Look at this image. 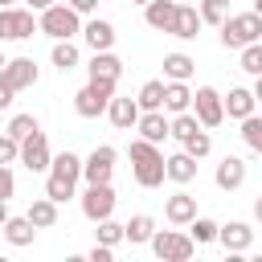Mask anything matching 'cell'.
Wrapping results in <instances>:
<instances>
[{
	"mask_svg": "<svg viewBox=\"0 0 262 262\" xmlns=\"http://www.w3.org/2000/svg\"><path fill=\"white\" fill-rule=\"evenodd\" d=\"M196 74V61L188 53H168L164 57V82H188Z\"/></svg>",
	"mask_w": 262,
	"mask_h": 262,
	"instance_id": "26",
	"label": "cell"
},
{
	"mask_svg": "<svg viewBox=\"0 0 262 262\" xmlns=\"http://www.w3.org/2000/svg\"><path fill=\"white\" fill-rule=\"evenodd\" d=\"M115 258V250L111 246H102V242H94V250H90V262H111Z\"/></svg>",
	"mask_w": 262,
	"mask_h": 262,
	"instance_id": "41",
	"label": "cell"
},
{
	"mask_svg": "<svg viewBox=\"0 0 262 262\" xmlns=\"http://www.w3.org/2000/svg\"><path fill=\"white\" fill-rule=\"evenodd\" d=\"M242 70H246L250 78H258V74H262V45H258V41L242 49Z\"/></svg>",
	"mask_w": 262,
	"mask_h": 262,
	"instance_id": "37",
	"label": "cell"
},
{
	"mask_svg": "<svg viewBox=\"0 0 262 262\" xmlns=\"http://www.w3.org/2000/svg\"><path fill=\"white\" fill-rule=\"evenodd\" d=\"M176 4H188V0H176Z\"/></svg>",
	"mask_w": 262,
	"mask_h": 262,
	"instance_id": "51",
	"label": "cell"
},
{
	"mask_svg": "<svg viewBox=\"0 0 262 262\" xmlns=\"http://www.w3.org/2000/svg\"><path fill=\"white\" fill-rule=\"evenodd\" d=\"M4 61H8V57H4V53H0V70H4Z\"/></svg>",
	"mask_w": 262,
	"mask_h": 262,
	"instance_id": "49",
	"label": "cell"
},
{
	"mask_svg": "<svg viewBox=\"0 0 262 262\" xmlns=\"http://www.w3.org/2000/svg\"><path fill=\"white\" fill-rule=\"evenodd\" d=\"M131 176L139 188H160L168 180L164 172V156H160V143H147V139H131Z\"/></svg>",
	"mask_w": 262,
	"mask_h": 262,
	"instance_id": "2",
	"label": "cell"
},
{
	"mask_svg": "<svg viewBox=\"0 0 262 262\" xmlns=\"http://www.w3.org/2000/svg\"><path fill=\"white\" fill-rule=\"evenodd\" d=\"M8 217H12V213H8V201H0V225H4Z\"/></svg>",
	"mask_w": 262,
	"mask_h": 262,
	"instance_id": "44",
	"label": "cell"
},
{
	"mask_svg": "<svg viewBox=\"0 0 262 262\" xmlns=\"http://www.w3.org/2000/svg\"><path fill=\"white\" fill-rule=\"evenodd\" d=\"M221 102H225V119H237V123H242L246 115H254V106H258L254 90H246V86H233Z\"/></svg>",
	"mask_w": 262,
	"mask_h": 262,
	"instance_id": "19",
	"label": "cell"
},
{
	"mask_svg": "<svg viewBox=\"0 0 262 262\" xmlns=\"http://www.w3.org/2000/svg\"><path fill=\"white\" fill-rule=\"evenodd\" d=\"M246 160L242 156H221V164H217V172H213V180H217V188L221 192H237L242 184H246Z\"/></svg>",
	"mask_w": 262,
	"mask_h": 262,
	"instance_id": "14",
	"label": "cell"
},
{
	"mask_svg": "<svg viewBox=\"0 0 262 262\" xmlns=\"http://www.w3.org/2000/svg\"><path fill=\"white\" fill-rule=\"evenodd\" d=\"M78 176H82V160L74 151H57L49 160V176H45V196L66 205L78 196Z\"/></svg>",
	"mask_w": 262,
	"mask_h": 262,
	"instance_id": "1",
	"label": "cell"
},
{
	"mask_svg": "<svg viewBox=\"0 0 262 262\" xmlns=\"http://www.w3.org/2000/svg\"><path fill=\"white\" fill-rule=\"evenodd\" d=\"M37 33V16L33 8H0V41H29Z\"/></svg>",
	"mask_w": 262,
	"mask_h": 262,
	"instance_id": "7",
	"label": "cell"
},
{
	"mask_svg": "<svg viewBox=\"0 0 262 262\" xmlns=\"http://www.w3.org/2000/svg\"><path fill=\"white\" fill-rule=\"evenodd\" d=\"M242 139H246L250 151L262 156V119H258V115H246V119H242Z\"/></svg>",
	"mask_w": 262,
	"mask_h": 262,
	"instance_id": "36",
	"label": "cell"
},
{
	"mask_svg": "<svg viewBox=\"0 0 262 262\" xmlns=\"http://www.w3.org/2000/svg\"><path fill=\"white\" fill-rule=\"evenodd\" d=\"M106 119H111V127L115 131H135V123H139V102L135 98H119V94H111V102H106Z\"/></svg>",
	"mask_w": 262,
	"mask_h": 262,
	"instance_id": "13",
	"label": "cell"
},
{
	"mask_svg": "<svg viewBox=\"0 0 262 262\" xmlns=\"http://www.w3.org/2000/svg\"><path fill=\"white\" fill-rule=\"evenodd\" d=\"M217 242H221L229 254H246V250L254 246V229H250L246 221H229V225L217 229Z\"/></svg>",
	"mask_w": 262,
	"mask_h": 262,
	"instance_id": "16",
	"label": "cell"
},
{
	"mask_svg": "<svg viewBox=\"0 0 262 262\" xmlns=\"http://www.w3.org/2000/svg\"><path fill=\"white\" fill-rule=\"evenodd\" d=\"M49 160H53V151H49L45 131H33L29 139H20V156H16V164H25L29 172H49Z\"/></svg>",
	"mask_w": 262,
	"mask_h": 262,
	"instance_id": "11",
	"label": "cell"
},
{
	"mask_svg": "<svg viewBox=\"0 0 262 262\" xmlns=\"http://www.w3.org/2000/svg\"><path fill=\"white\" fill-rule=\"evenodd\" d=\"M164 217H168L172 225H188V221L196 217V196H192V192H184V188H180V192H172V196L164 201Z\"/></svg>",
	"mask_w": 262,
	"mask_h": 262,
	"instance_id": "17",
	"label": "cell"
},
{
	"mask_svg": "<svg viewBox=\"0 0 262 262\" xmlns=\"http://www.w3.org/2000/svg\"><path fill=\"white\" fill-rule=\"evenodd\" d=\"M0 233H4V242H8V246H33L37 225H33L29 217H8V221L0 225Z\"/></svg>",
	"mask_w": 262,
	"mask_h": 262,
	"instance_id": "24",
	"label": "cell"
},
{
	"mask_svg": "<svg viewBox=\"0 0 262 262\" xmlns=\"http://www.w3.org/2000/svg\"><path fill=\"white\" fill-rule=\"evenodd\" d=\"M254 12H258V16H262V0H254Z\"/></svg>",
	"mask_w": 262,
	"mask_h": 262,
	"instance_id": "48",
	"label": "cell"
},
{
	"mask_svg": "<svg viewBox=\"0 0 262 262\" xmlns=\"http://www.w3.org/2000/svg\"><path fill=\"white\" fill-rule=\"evenodd\" d=\"M176 0H147L143 4V20H147V29H156V33H168L172 29V20H176Z\"/></svg>",
	"mask_w": 262,
	"mask_h": 262,
	"instance_id": "18",
	"label": "cell"
},
{
	"mask_svg": "<svg viewBox=\"0 0 262 262\" xmlns=\"http://www.w3.org/2000/svg\"><path fill=\"white\" fill-rule=\"evenodd\" d=\"M37 229H53L57 225V201H49V196H37L33 205H29V213H25Z\"/></svg>",
	"mask_w": 262,
	"mask_h": 262,
	"instance_id": "29",
	"label": "cell"
},
{
	"mask_svg": "<svg viewBox=\"0 0 262 262\" xmlns=\"http://www.w3.org/2000/svg\"><path fill=\"white\" fill-rule=\"evenodd\" d=\"M115 160H119V151H115L111 143H98V147L82 160V176H86V184H111V176H115Z\"/></svg>",
	"mask_w": 262,
	"mask_h": 262,
	"instance_id": "9",
	"label": "cell"
},
{
	"mask_svg": "<svg viewBox=\"0 0 262 262\" xmlns=\"http://www.w3.org/2000/svg\"><path fill=\"white\" fill-rule=\"evenodd\" d=\"M33 131H41V123H37V115H12L8 119V135L20 143V139H29Z\"/></svg>",
	"mask_w": 262,
	"mask_h": 262,
	"instance_id": "34",
	"label": "cell"
},
{
	"mask_svg": "<svg viewBox=\"0 0 262 262\" xmlns=\"http://www.w3.org/2000/svg\"><path fill=\"white\" fill-rule=\"evenodd\" d=\"M258 45H262V41H258Z\"/></svg>",
	"mask_w": 262,
	"mask_h": 262,
	"instance_id": "52",
	"label": "cell"
},
{
	"mask_svg": "<svg viewBox=\"0 0 262 262\" xmlns=\"http://www.w3.org/2000/svg\"><path fill=\"white\" fill-rule=\"evenodd\" d=\"M172 37H180V41H192L196 33H201V12L192 8V4H180L176 8V20H172V29H168Z\"/></svg>",
	"mask_w": 262,
	"mask_h": 262,
	"instance_id": "23",
	"label": "cell"
},
{
	"mask_svg": "<svg viewBox=\"0 0 262 262\" xmlns=\"http://www.w3.org/2000/svg\"><path fill=\"white\" fill-rule=\"evenodd\" d=\"M12 94H16V90H12V86L0 78V111H8V106H12Z\"/></svg>",
	"mask_w": 262,
	"mask_h": 262,
	"instance_id": "42",
	"label": "cell"
},
{
	"mask_svg": "<svg viewBox=\"0 0 262 262\" xmlns=\"http://www.w3.org/2000/svg\"><path fill=\"white\" fill-rule=\"evenodd\" d=\"M37 33H45V37H53V41L78 37V33H82V16H78L70 4H49V8L37 16Z\"/></svg>",
	"mask_w": 262,
	"mask_h": 262,
	"instance_id": "4",
	"label": "cell"
},
{
	"mask_svg": "<svg viewBox=\"0 0 262 262\" xmlns=\"http://www.w3.org/2000/svg\"><path fill=\"white\" fill-rule=\"evenodd\" d=\"M151 233H156V221H151L147 213H135V217L123 225V242H131V246H147Z\"/></svg>",
	"mask_w": 262,
	"mask_h": 262,
	"instance_id": "27",
	"label": "cell"
},
{
	"mask_svg": "<svg viewBox=\"0 0 262 262\" xmlns=\"http://www.w3.org/2000/svg\"><path fill=\"white\" fill-rule=\"evenodd\" d=\"M147 246H151L156 258H164V262H188V258L196 254V242H192L188 233H180V229H156Z\"/></svg>",
	"mask_w": 262,
	"mask_h": 262,
	"instance_id": "6",
	"label": "cell"
},
{
	"mask_svg": "<svg viewBox=\"0 0 262 262\" xmlns=\"http://www.w3.org/2000/svg\"><path fill=\"white\" fill-rule=\"evenodd\" d=\"M86 74H90V78H102V82H119V78H123V61H119L111 49H102V53L90 57Z\"/></svg>",
	"mask_w": 262,
	"mask_h": 262,
	"instance_id": "21",
	"label": "cell"
},
{
	"mask_svg": "<svg viewBox=\"0 0 262 262\" xmlns=\"http://www.w3.org/2000/svg\"><path fill=\"white\" fill-rule=\"evenodd\" d=\"M49 4H57V0H25V8H33V12H45Z\"/></svg>",
	"mask_w": 262,
	"mask_h": 262,
	"instance_id": "43",
	"label": "cell"
},
{
	"mask_svg": "<svg viewBox=\"0 0 262 262\" xmlns=\"http://www.w3.org/2000/svg\"><path fill=\"white\" fill-rule=\"evenodd\" d=\"M192 115L201 119L205 131L221 127V123H225V102H221V94H217L213 86H196V94H192Z\"/></svg>",
	"mask_w": 262,
	"mask_h": 262,
	"instance_id": "8",
	"label": "cell"
},
{
	"mask_svg": "<svg viewBox=\"0 0 262 262\" xmlns=\"http://www.w3.org/2000/svg\"><path fill=\"white\" fill-rule=\"evenodd\" d=\"M12 192H16V176H12L8 164H0V201H8Z\"/></svg>",
	"mask_w": 262,
	"mask_h": 262,
	"instance_id": "39",
	"label": "cell"
},
{
	"mask_svg": "<svg viewBox=\"0 0 262 262\" xmlns=\"http://www.w3.org/2000/svg\"><path fill=\"white\" fill-rule=\"evenodd\" d=\"M164 172H168L172 184H192V180H196V160H192L188 151H176V156L164 160Z\"/></svg>",
	"mask_w": 262,
	"mask_h": 262,
	"instance_id": "22",
	"label": "cell"
},
{
	"mask_svg": "<svg viewBox=\"0 0 262 262\" xmlns=\"http://www.w3.org/2000/svg\"><path fill=\"white\" fill-rule=\"evenodd\" d=\"M0 78L20 94V90H29V86H37V78H41V70H37V61L33 57H12V61H4V70H0Z\"/></svg>",
	"mask_w": 262,
	"mask_h": 262,
	"instance_id": "12",
	"label": "cell"
},
{
	"mask_svg": "<svg viewBox=\"0 0 262 262\" xmlns=\"http://www.w3.org/2000/svg\"><path fill=\"white\" fill-rule=\"evenodd\" d=\"M82 201V217L86 221H102V217H111L115 213V188L111 184H86V192L78 196Z\"/></svg>",
	"mask_w": 262,
	"mask_h": 262,
	"instance_id": "10",
	"label": "cell"
},
{
	"mask_svg": "<svg viewBox=\"0 0 262 262\" xmlns=\"http://www.w3.org/2000/svg\"><path fill=\"white\" fill-rule=\"evenodd\" d=\"M135 102H139V111H164V78L143 82L139 94H135Z\"/></svg>",
	"mask_w": 262,
	"mask_h": 262,
	"instance_id": "30",
	"label": "cell"
},
{
	"mask_svg": "<svg viewBox=\"0 0 262 262\" xmlns=\"http://www.w3.org/2000/svg\"><path fill=\"white\" fill-rule=\"evenodd\" d=\"M66 4H70L78 16H94V12H98V0H66Z\"/></svg>",
	"mask_w": 262,
	"mask_h": 262,
	"instance_id": "40",
	"label": "cell"
},
{
	"mask_svg": "<svg viewBox=\"0 0 262 262\" xmlns=\"http://www.w3.org/2000/svg\"><path fill=\"white\" fill-rule=\"evenodd\" d=\"M196 12H201V25H221L229 16V0H196Z\"/></svg>",
	"mask_w": 262,
	"mask_h": 262,
	"instance_id": "32",
	"label": "cell"
},
{
	"mask_svg": "<svg viewBox=\"0 0 262 262\" xmlns=\"http://www.w3.org/2000/svg\"><path fill=\"white\" fill-rule=\"evenodd\" d=\"M12 4H16V0H0V8H12Z\"/></svg>",
	"mask_w": 262,
	"mask_h": 262,
	"instance_id": "47",
	"label": "cell"
},
{
	"mask_svg": "<svg viewBox=\"0 0 262 262\" xmlns=\"http://www.w3.org/2000/svg\"><path fill=\"white\" fill-rule=\"evenodd\" d=\"M131 4H147V0H131Z\"/></svg>",
	"mask_w": 262,
	"mask_h": 262,
	"instance_id": "50",
	"label": "cell"
},
{
	"mask_svg": "<svg viewBox=\"0 0 262 262\" xmlns=\"http://www.w3.org/2000/svg\"><path fill=\"white\" fill-rule=\"evenodd\" d=\"M217 29H221V45L225 49H246V45L262 41V16L254 8L250 12H229Z\"/></svg>",
	"mask_w": 262,
	"mask_h": 262,
	"instance_id": "3",
	"label": "cell"
},
{
	"mask_svg": "<svg viewBox=\"0 0 262 262\" xmlns=\"http://www.w3.org/2000/svg\"><path fill=\"white\" fill-rule=\"evenodd\" d=\"M164 111H168V115L192 111V90H188V82H164Z\"/></svg>",
	"mask_w": 262,
	"mask_h": 262,
	"instance_id": "25",
	"label": "cell"
},
{
	"mask_svg": "<svg viewBox=\"0 0 262 262\" xmlns=\"http://www.w3.org/2000/svg\"><path fill=\"white\" fill-rule=\"evenodd\" d=\"M115 25L111 20H102V16H90L86 25H82V41L94 49V53H102V49H115Z\"/></svg>",
	"mask_w": 262,
	"mask_h": 262,
	"instance_id": "15",
	"label": "cell"
},
{
	"mask_svg": "<svg viewBox=\"0 0 262 262\" xmlns=\"http://www.w3.org/2000/svg\"><path fill=\"white\" fill-rule=\"evenodd\" d=\"M78 45H74V37H66V41H53V49H49V61L61 70V74H70V70H78Z\"/></svg>",
	"mask_w": 262,
	"mask_h": 262,
	"instance_id": "28",
	"label": "cell"
},
{
	"mask_svg": "<svg viewBox=\"0 0 262 262\" xmlns=\"http://www.w3.org/2000/svg\"><path fill=\"white\" fill-rule=\"evenodd\" d=\"M180 147H184V151H188L192 160H205V156L213 151V139H209V131L201 127V131H192V135H188V139H184Z\"/></svg>",
	"mask_w": 262,
	"mask_h": 262,
	"instance_id": "35",
	"label": "cell"
},
{
	"mask_svg": "<svg viewBox=\"0 0 262 262\" xmlns=\"http://www.w3.org/2000/svg\"><path fill=\"white\" fill-rule=\"evenodd\" d=\"M254 221H258V225H262V196H258V201H254Z\"/></svg>",
	"mask_w": 262,
	"mask_h": 262,
	"instance_id": "46",
	"label": "cell"
},
{
	"mask_svg": "<svg viewBox=\"0 0 262 262\" xmlns=\"http://www.w3.org/2000/svg\"><path fill=\"white\" fill-rule=\"evenodd\" d=\"M184 229H188V237H192L196 246H209V242H217V229H221V225H217L213 217H192Z\"/></svg>",
	"mask_w": 262,
	"mask_h": 262,
	"instance_id": "31",
	"label": "cell"
},
{
	"mask_svg": "<svg viewBox=\"0 0 262 262\" xmlns=\"http://www.w3.org/2000/svg\"><path fill=\"white\" fill-rule=\"evenodd\" d=\"M94 225H98V229H94V242H102V246H111V250L123 242V225H119L115 217H102V221H94Z\"/></svg>",
	"mask_w": 262,
	"mask_h": 262,
	"instance_id": "33",
	"label": "cell"
},
{
	"mask_svg": "<svg viewBox=\"0 0 262 262\" xmlns=\"http://www.w3.org/2000/svg\"><path fill=\"white\" fill-rule=\"evenodd\" d=\"M135 131H139V139H147V143H164V139H168V119H164V111H139Z\"/></svg>",
	"mask_w": 262,
	"mask_h": 262,
	"instance_id": "20",
	"label": "cell"
},
{
	"mask_svg": "<svg viewBox=\"0 0 262 262\" xmlns=\"http://www.w3.org/2000/svg\"><path fill=\"white\" fill-rule=\"evenodd\" d=\"M254 98H258V102H262V74H258V78H254Z\"/></svg>",
	"mask_w": 262,
	"mask_h": 262,
	"instance_id": "45",
	"label": "cell"
},
{
	"mask_svg": "<svg viewBox=\"0 0 262 262\" xmlns=\"http://www.w3.org/2000/svg\"><path fill=\"white\" fill-rule=\"evenodd\" d=\"M16 156H20V143L4 131V135H0V164H16Z\"/></svg>",
	"mask_w": 262,
	"mask_h": 262,
	"instance_id": "38",
	"label": "cell"
},
{
	"mask_svg": "<svg viewBox=\"0 0 262 262\" xmlns=\"http://www.w3.org/2000/svg\"><path fill=\"white\" fill-rule=\"evenodd\" d=\"M115 86H119V82H102V78H90V82H86V86L74 94V111H78L82 119H98V115H106V102H111Z\"/></svg>",
	"mask_w": 262,
	"mask_h": 262,
	"instance_id": "5",
	"label": "cell"
}]
</instances>
